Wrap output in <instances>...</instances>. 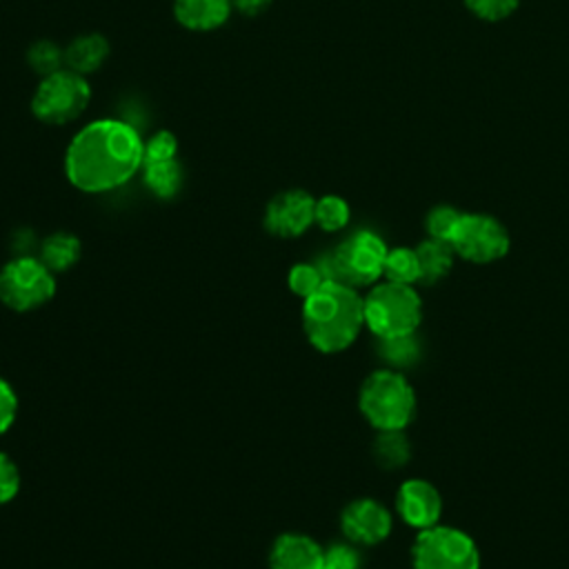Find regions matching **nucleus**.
<instances>
[{
	"instance_id": "f257e3e1",
	"label": "nucleus",
	"mask_w": 569,
	"mask_h": 569,
	"mask_svg": "<svg viewBox=\"0 0 569 569\" xmlns=\"http://www.w3.org/2000/svg\"><path fill=\"white\" fill-rule=\"evenodd\" d=\"M144 160L138 133L116 120L84 127L67 151V176L82 191H109L127 182Z\"/></svg>"
},
{
	"instance_id": "f03ea898",
	"label": "nucleus",
	"mask_w": 569,
	"mask_h": 569,
	"mask_svg": "<svg viewBox=\"0 0 569 569\" xmlns=\"http://www.w3.org/2000/svg\"><path fill=\"white\" fill-rule=\"evenodd\" d=\"M365 327L362 296L356 287L327 280L302 300V329L320 353H340L353 345Z\"/></svg>"
},
{
	"instance_id": "7ed1b4c3",
	"label": "nucleus",
	"mask_w": 569,
	"mask_h": 569,
	"mask_svg": "<svg viewBox=\"0 0 569 569\" xmlns=\"http://www.w3.org/2000/svg\"><path fill=\"white\" fill-rule=\"evenodd\" d=\"M358 407L378 431L405 429L416 413V393L398 369H376L360 385Z\"/></svg>"
},
{
	"instance_id": "20e7f679",
	"label": "nucleus",
	"mask_w": 569,
	"mask_h": 569,
	"mask_svg": "<svg viewBox=\"0 0 569 569\" xmlns=\"http://www.w3.org/2000/svg\"><path fill=\"white\" fill-rule=\"evenodd\" d=\"M365 325L376 338L413 333L422 320V300L413 284L380 282L362 296Z\"/></svg>"
},
{
	"instance_id": "39448f33",
	"label": "nucleus",
	"mask_w": 569,
	"mask_h": 569,
	"mask_svg": "<svg viewBox=\"0 0 569 569\" xmlns=\"http://www.w3.org/2000/svg\"><path fill=\"white\" fill-rule=\"evenodd\" d=\"M387 244L373 231H356L347 240H342L331 253L318 260L327 280L345 282L349 287H369L378 278H382Z\"/></svg>"
},
{
	"instance_id": "423d86ee",
	"label": "nucleus",
	"mask_w": 569,
	"mask_h": 569,
	"mask_svg": "<svg viewBox=\"0 0 569 569\" xmlns=\"http://www.w3.org/2000/svg\"><path fill=\"white\" fill-rule=\"evenodd\" d=\"M413 569H480V551L469 533L449 525L418 531L411 547Z\"/></svg>"
},
{
	"instance_id": "0eeeda50",
	"label": "nucleus",
	"mask_w": 569,
	"mask_h": 569,
	"mask_svg": "<svg viewBox=\"0 0 569 569\" xmlns=\"http://www.w3.org/2000/svg\"><path fill=\"white\" fill-rule=\"evenodd\" d=\"M56 293L53 271L33 256H18L0 269V302L18 313L47 305Z\"/></svg>"
},
{
	"instance_id": "6e6552de",
	"label": "nucleus",
	"mask_w": 569,
	"mask_h": 569,
	"mask_svg": "<svg viewBox=\"0 0 569 569\" xmlns=\"http://www.w3.org/2000/svg\"><path fill=\"white\" fill-rule=\"evenodd\" d=\"M89 102V84L76 71H56L40 82L31 109L49 124H64L82 113Z\"/></svg>"
},
{
	"instance_id": "1a4fd4ad",
	"label": "nucleus",
	"mask_w": 569,
	"mask_h": 569,
	"mask_svg": "<svg viewBox=\"0 0 569 569\" xmlns=\"http://www.w3.org/2000/svg\"><path fill=\"white\" fill-rule=\"evenodd\" d=\"M451 247L465 260L487 264L500 260L509 251V233L502 222L487 213H465Z\"/></svg>"
},
{
	"instance_id": "9d476101",
	"label": "nucleus",
	"mask_w": 569,
	"mask_h": 569,
	"mask_svg": "<svg viewBox=\"0 0 569 569\" xmlns=\"http://www.w3.org/2000/svg\"><path fill=\"white\" fill-rule=\"evenodd\" d=\"M316 222V200L302 189H289L271 198L264 211V229L278 238H298Z\"/></svg>"
},
{
	"instance_id": "9b49d317",
	"label": "nucleus",
	"mask_w": 569,
	"mask_h": 569,
	"mask_svg": "<svg viewBox=\"0 0 569 569\" xmlns=\"http://www.w3.org/2000/svg\"><path fill=\"white\" fill-rule=\"evenodd\" d=\"M391 527L389 509L373 498H358L340 513V529L353 545H378L391 533Z\"/></svg>"
},
{
	"instance_id": "f8f14e48",
	"label": "nucleus",
	"mask_w": 569,
	"mask_h": 569,
	"mask_svg": "<svg viewBox=\"0 0 569 569\" xmlns=\"http://www.w3.org/2000/svg\"><path fill=\"white\" fill-rule=\"evenodd\" d=\"M396 509L409 527L422 531L438 525L442 513V498L431 482L422 478H409L396 493Z\"/></svg>"
},
{
	"instance_id": "ddd939ff",
	"label": "nucleus",
	"mask_w": 569,
	"mask_h": 569,
	"mask_svg": "<svg viewBox=\"0 0 569 569\" xmlns=\"http://www.w3.org/2000/svg\"><path fill=\"white\" fill-rule=\"evenodd\" d=\"M322 547L307 533H280L269 549V569H322Z\"/></svg>"
},
{
	"instance_id": "4468645a",
	"label": "nucleus",
	"mask_w": 569,
	"mask_h": 569,
	"mask_svg": "<svg viewBox=\"0 0 569 569\" xmlns=\"http://www.w3.org/2000/svg\"><path fill=\"white\" fill-rule=\"evenodd\" d=\"M231 11V0H176V18L196 31L220 27Z\"/></svg>"
},
{
	"instance_id": "2eb2a0df",
	"label": "nucleus",
	"mask_w": 569,
	"mask_h": 569,
	"mask_svg": "<svg viewBox=\"0 0 569 569\" xmlns=\"http://www.w3.org/2000/svg\"><path fill=\"white\" fill-rule=\"evenodd\" d=\"M416 253H418V264H420V282L433 284L449 273L456 251L449 242L429 238L416 247Z\"/></svg>"
},
{
	"instance_id": "dca6fc26",
	"label": "nucleus",
	"mask_w": 569,
	"mask_h": 569,
	"mask_svg": "<svg viewBox=\"0 0 569 569\" xmlns=\"http://www.w3.org/2000/svg\"><path fill=\"white\" fill-rule=\"evenodd\" d=\"M109 53V44L102 36L98 33H89V36H80L76 38L69 49H67V64L76 71V73H91L96 71L104 58Z\"/></svg>"
},
{
	"instance_id": "f3484780",
	"label": "nucleus",
	"mask_w": 569,
	"mask_h": 569,
	"mask_svg": "<svg viewBox=\"0 0 569 569\" xmlns=\"http://www.w3.org/2000/svg\"><path fill=\"white\" fill-rule=\"evenodd\" d=\"M80 258V240L71 233L58 231L51 233L49 238H44L42 249H40V260L53 271H67L69 267H73Z\"/></svg>"
},
{
	"instance_id": "a211bd4d",
	"label": "nucleus",
	"mask_w": 569,
	"mask_h": 569,
	"mask_svg": "<svg viewBox=\"0 0 569 569\" xmlns=\"http://www.w3.org/2000/svg\"><path fill=\"white\" fill-rule=\"evenodd\" d=\"M373 458L385 469H398L411 458V442L407 440L402 429L378 431L373 440Z\"/></svg>"
},
{
	"instance_id": "6ab92c4d",
	"label": "nucleus",
	"mask_w": 569,
	"mask_h": 569,
	"mask_svg": "<svg viewBox=\"0 0 569 569\" xmlns=\"http://www.w3.org/2000/svg\"><path fill=\"white\" fill-rule=\"evenodd\" d=\"M144 182L158 198H173L182 184V171L176 158L144 162Z\"/></svg>"
},
{
	"instance_id": "aec40b11",
	"label": "nucleus",
	"mask_w": 569,
	"mask_h": 569,
	"mask_svg": "<svg viewBox=\"0 0 569 569\" xmlns=\"http://www.w3.org/2000/svg\"><path fill=\"white\" fill-rule=\"evenodd\" d=\"M382 276L389 282H398V284L420 282V264H418L416 249H409V247L389 249Z\"/></svg>"
},
{
	"instance_id": "412c9836",
	"label": "nucleus",
	"mask_w": 569,
	"mask_h": 569,
	"mask_svg": "<svg viewBox=\"0 0 569 569\" xmlns=\"http://www.w3.org/2000/svg\"><path fill=\"white\" fill-rule=\"evenodd\" d=\"M378 340V353L391 369H402L418 360V340L413 338V333Z\"/></svg>"
},
{
	"instance_id": "4be33fe9",
	"label": "nucleus",
	"mask_w": 569,
	"mask_h": 569,
	"mask_svg": "<svg viewBox=\"0 0 569 569\" xmlns=\"http://www.w3.org/2000/svg\"><path fill=\"white\" fill-rule=\"evenodd\" d=\"M325 282H327V276L322 273L318 262H298L289 269V276H287L289 291L302 300L316 293Z\"/></svg>"
},
{
	"instance_id": "5701e85b",
	"label": "nucleus",
	"mask_w": 569,
	"mask_h": 569,
	"mask_svg": "<svg viewBox=\"0 0 569 569\" xmlns=\"http://www.w3.org/2000/svg\"><path fill=\"white\" fill-rule=\"evenodd\" d=\"M465 213H460L458 209L449 207V204H438L433 207L429 213H427V220H425V227H427V233L429 238H436V240H442V242H449L453 240L456 231H458V224L462 220Z\"/></svg>"
},
{
	"instance_id": "b1692460",
	"label": "nucleus",
	"mask_w": 569,
	"mask_h": 569,
	"mask_svg": "<svg viewBox=\"0 0 569 569\" xmlns=\"http://www.w3.org/2000/svg\"><path fill=\"white\" fill-rule=\"evenodd\" d=\"M349 222V204L340 196L316 200V224L325 231H340Z\"/></svg>"
},
{
	"instance_id": "393cba45",
	"label": "nucleus",
	"mask_w": 569,
	"mask_h": 569,
	"mask_svg": "<svg viewBox=\"0 0 569 569\" xmlns=\"http://www.w3.org/2000/svg\"><path fill=\"white\" fill-rule=\"evenodd\" d=\"M360 551L351 542H333L322 551V569H360Z\"/></svg>"
},
{
	"instance_id": "a878e982",
	"label": "nucleus",
	"mask_w": 569,
	"mask_h": 569,
	"mask_svg": "<svg viewBox=\"0 0 569 569\" xmlns=\"http://www.w3.org/2000/svg\"><path fill=\"white\" fill-rule=\"evenodd\" d=\"M520 0H465L467 9L487 22H498L509 18L518 9Z\"/></svg>"
},
{
	"instance_id": "bb28decb",
	"label": "nucleus",
	"mask_w": 569,
	"mask_h": 569,
	"mask_svg": "<svg viewBox=\"0 0 569 569\" xmlns=\"http://www.w3.org/2000/svg\"><path fill=\"white\" fill-rule=\"evenodd\" d=\"M29 62L31 67L42 73V76H51L56 71H60V62H62V53L56 44L51 42H38L31 51H29Z\"/></svg>"
},
{
	"instance_id": "cd10ccee",
	"label": "nucleus",
	"mask_w": 569,
	"mask_h": 569,
	"mask_svg": "<svg viewBox=\"0 0 569 569\" xmlns=\"http://www.w3.org/2000/svg\"><path fill=\"white\" fill-rule=\"evenodd\" d=\"M20 491V469L13 458L0 451V505L11 502Z\"/></svg>"
},
{
	"instance_id": "c85d7f7f",
	"label": "nucleus",
	"mask_w": 569,
	"mask_h": 569,
	"mask_svg": "<svg viewBox=\"0 0 569 569\" xmlns=\"http://www.w3.org/2000/svg\"><path fill=\"white\" fill-rule=\"evenodd\" d=\"M176 138L169 131L156 133L147 144H144V160L142 162H153V160H171L176 158Z\"/></svg>"
},
{
	"instance_id": "c756f323",
	"label": "nucleus",
	"mask_w": 569,
	"mask_h": 569,
	"mask_svg": "<svg viewBox=\"0 0 569 569\" xmlns=\"http://www.w3.org/2000/svg\"><path fill=\"white\" fill-rule=\"evenodd\" d=\"M18 416V396L16 389L0 376V436L9 431V427L16 422Z\"/></svg>"
},
{
	"instance_id": "7c9ffc66",
	"label": "nucleus",
	"mask_w": 569,
	"mask_h": 569,
	"mask_svg": "<svg viewBox=\"0 0 569 569\" xmlns=\"http://www.w3.org/2000/svg\"><path fill=\"white\" fill-rule=\"evenodd\" d=\"M231 4L244 16H258L271 4V0H231Z\"/></svg>"
}]
</instances>
